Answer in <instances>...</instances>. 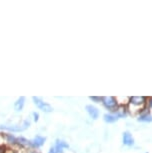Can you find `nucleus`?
I'll return each instance as SVG.
<instances>
[{
	"mask_svg": "<svg viewBox=\"0 0 152 153\" xmlns=\"http://www.w3.org/2000/svg\"><path fill=\"white\" fill-rule=\"evenodd\" d=\"M85 110L88 113V115L90 116L91 119H93V120L98 119V117H99V115H100V112H99V109L97 108L96 106H94L92 104L86 105Z\"/></svg>",
	"mask_w": 152,
	"mask_h": 153,
	"instance_id": "nucleus-8",
	"label": "nucleus"
},
{
	"mask_svg": "<svg viewBox=\"0 0 152 153\" xmlns=\"http://www.w3.org/2000/svg\"><path fill=\"white\" fill-rule=\"evenodd\" d=\"M137 121L141 123H151L152 122V114L150 113L149 109L146 107L137 115Z\"/></svg>",
	"mask_w": 152,
	"mask_h": 153,
	"instance_id": "nucleus-5",
	"label": "nucleus"
},
{
	"mask_svg": "<svg viewBox=\"0 0 152 153\" xmlns=\"http://www.w3.org/2000/svg\"><path fill=\"white\" fill-rule=\"evenodd\" d=\"M6 147L4 145H0V153H6Z\"/></svg>",
	"mask_w": 152,
	"mask_h": 153,
	"instance_id": "nucleus-17",
	"label": "nucleus"
},
{
	"mask_svg": "<svg viewBox=\"0 0 152 153\" xmlns=\"http://www.w3.org/2000/svg\"><path fill=\"white\" fill-rule=\"evenodd\" d=\"M122 143L127 147H132L134 145L135 140L130 131H124L122 133Z\"/></svg>",
	"mask_w": 152,
	"mask_h": 153,
	"instance_id": "nucleus-6",
	"label": "nucleus"
},
{
	"mask_svg": "<svg viewBox=\"0 0 152 153\" xmlns=\"http://www.w3.org/2000/svg\"><path fill=\"white\" fill-rule=\"evenodd\" d=\"M30 144V140L26 139L24 137H17V141H16V145H19L20 147H25V146H29Z\"/></svg>",
	"mask_w": 152,
	"mask_h": 153,
	"instance_id": "nucleus-13",
	"label": "nucleus"
},
{
	"mask_svg": "<svg viewBox=\"0 0 152 153\" xmlns=\"http://www.w3.org/2000/svg\"><path fill=\"white\" fill-rule=\"evenodd\" d=\"M32 116H33V120L35 121V122H37V121L39 120V113L38 112H33Z\"/></svg>",
	"mask_w": 152,
	"mask_h": 153,
	"instance_id": "nucleus-16",
	"label": "nucleus"
},
{
	"mask_svg": "<svg viewBox=\"0 0 152 153\" xmlns=\"http://www.w3.org/2000/svg\"><path fill=\"white\" fill-rule=\"evenodd\" d=\"M146 153H147V152H146Z\"/></svg>",
	"mask_w": 152,
	"mask_h": 153,
	"instance_id": "nucleus-19",
	"label": "nucleus"
},
{
	"mask_svg": "<svg viewBox=\"0 0 152 153\" xmlns=\"http://www.w3.org/2000/svg\"><path fill=\"white\" fill-rule=\"evenodd\" d=\"M45 141H46V138L41 136V135H37L33 138L32 140H30V144H29V147L33 149H37V148H40L41 146L44 145Z\"/></svg>",
	"mask_w": 152,
	"mask_h": 153,
	"instance_id": "nucleus-7",
	"label": "nucleus"
},
{
	"mask_svg": "<svg viewBox=\"0 0 152 153\" xmlns=\"http://www.w3.org/2000/svg\"><path fill=\"white\" fill-rule=\"evenodd\" d=\"M25 101H26V98L24 96L19 97L18 99L15 101V103H14V110L16 112L22 111V109L24 108V105H25Z\"/></svg>",
	"mask_w": 152,
	"mask_h": 153,
	"instance_id": "nucleus-11",
	"label": "nucleus"
},
{
	"mask_svg": "<svg viewBox=\"0 0 152 153\" xmlns=\"http://www.w3.org/2000/svg\"><path fill=\"white\" fill-rule=\"evenodd\" d=\"M146 102L147 97L145 96H131L129 97L128 104L126 106L127 112H130L131 114L138 115L142 110L146 108Z\"/></svg>",
	"mask_w": 152,
	"mask_h": 153,
	"instance_id": "nucleus-1",
	"label": "nucleus"
},
{
	"mask_svg": "<svg viewBox=\"0 0 152 153\" xmlns=\"http://www.w3.org/2000/svg\"><path fill=\"white\" fill-rule=\"evenodd\" d=\"M146 107H147L149 110L152 109V97H148L147 98V102H146Z\"/></svg>",
	"mask_w": 152,
	"mask_h": 153,
	"instance_id": "nucleus-15",
	"label": "nucleus"
},
{
	"mask_svg": "<svg viewBox=\"0 0 152 153\" xmlns=\"http://www.w3.org/2000/svg\"><path fill=\"white\" fill-rule=\"evenodd\" d=\"M101 98L102 97H99V96H90L89 99L95 103H101Z\"/></svg>",
	"mask_w": 152,
	"mask_h": 153,
	"instance_id": "nucleus-14",
	"label": "nucleus"
},
{
	"mask_svg": "<svg viewBox=\"0 0 152 153\" xmlns=\"http://www.w3.org/2000/svg\"><path fill=\"white\" fill-rule=\"evenodd\" d=\"M118 119H119V117L117 116V114L115 112H109V113H105L103 115V120H104V122L108 124L115 123Z\"/></svg>",
	"mask_w": 152,
	"mask_h": 153,
	"instance_id": "nucleus-10",
	"label": "nucleus"
},
{
	"mask_svg": "<svg viewBox=\"0 0 152 153\" xmlns=\"http://www.w3.org/2000/svg\"><path fill=\"white\" fill-rule=\"evenodd\" d=\"M32 100H33L34 104H35L37 107L40 109V110H42L43 112H45V113H50V112L53 111V107H52V106H51L50 104H48V103H46V102H44V101H43L41 98L33 96Z\"/></svg>",
	"mask_w": 152,
	"mask_h": 153,
	"instance_id": "nucleus-4",
	"label": "nucleus"
},
{
	"mask_svg": "<svg viewBox=\"0 0 152 153\" xmlns=\"http://www.w3.org/2000/svg\"><path fill=\"white\" fill-rule=\"evenodd\" d=\"M5 137V142H7L10 145H16V141H17V137L14 136L13 134L10 133H5L4 134Z\"/></svg>",
	"mask_w": 152,
	"mask_h": 153,
	"instance_id": "nucleus-12",
	"label": "nucleus"
},
{
	"mask_svg": "<svg viewBox=\"0 0 152 153\" xmlns=\"http://www.w3.org/2000/svg\"><path fill=\"white\" fill-rule=\"evenodd\" d=\"M101 104L105 109H107L108 111L114 112L118 108V102H117L116 98L113 96H104L101 98Z\"/></svg>",
	"mask_w": 152,
	"mask_h": 153,
	"instance_id": "nucleus-2",
	"label": "nucleus"
},
{
	"mask_svg": "<svg viewBox=\"0 0 152 153\" xmlns=\"http://www.w3.org/2000/svg\"><path fill=\"white\" fill-rule=\"evenodd\" d=\"M30 126V121L25 120L23 123L20 124H15V125H0V129H5V130L11 131V132H21L26 130L28 127Z\"/></svg>",
	"mask_w": 152,
	"mask_h": 153,
	"instance_id": "nucleus-3",
	"label": "nucleus"
},
{
	"mask_svg": "<svg viewBox=\"0 0 152 153\" xmlns=\"http://www.w3.org/2000/svg\"><path fill=\"white\" fill-rule=\"evenodd\" d=\"M53 147L55 148L57 153H63V152H64V149L69 148V145H68V143L65 142L64 140L57 139L55 141V145H54Z\"/></svg>",
	"mask_w": 152,
	"mask_h": 153,
	"instance_id": "nucleus-9",
	"label": "nucleus"
},
{
	"mask_svg": "<svg viewBox=\"0 0 152 153\" xmlns=\"http://www.w3.org/2000/svg\"><path fill=\"white\" fill-rule=\"evenodd\" d=\"M48 153H57L56 152V150H55V148H54V147H51V148L49 149V152Z\"/></svg>",
	"mask_w": 152,
	"mask_h": 153,
	"instance_id": "nucleus-18",
	"label": "nucleus"
}]
</instances>
